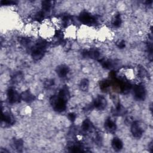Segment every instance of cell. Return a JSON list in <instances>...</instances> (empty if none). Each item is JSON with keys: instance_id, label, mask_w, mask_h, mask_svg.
Listing matches in <instances>:
<instances>
[{"instance_id": "1", "label": "cell", "mask_w": 153, "mask_h": 153, "mask_svg": "<svg viewBox=\"0 0 153 153\" xmlns=\"http://www.w3.org/2000/svg\"><path fill=\"white\" fill-rule=\"evenodd\" d=\"M67 100H68L63 98L59 94L57 95L51 96L50 99V102L53 108L54 111L58 112H63L66 109Z\"/></svg>"}, {"instance_id": "3", "label": "cell", "mask_w": 153, "mask_h": 153, "mask_svg": "<svg viewBox=\"0 0 153 153\" xmlns=\"http://www.w3.org/2000/svg\"><path fill=\"white\" fill-rule=\"evenodd\" d=\"M144 131L142 124L138 121H133L131 124V133L133 137L140 138Z\"/></svg>"}, {"instance_id": "4", "label": "cell", "mask_w": 153, "mask_h": 153, "mask_svg": "<svg viewBox=\"0 0 153 153\" xmlns=\"http://www.w3.org/2000/svg\"><path fill=\"white\" fill-rule=\"evenodd\" d=\"M146 89L142 84L136 85L133 87L134 96L137 100H144L146 97Z\"/></svg>"}, {"instance_id": "7", "label": "cell", "mask_w": 153, "mask_h": 153, "mask_svg": "<svg viewBox=\"0 0 153 153\" xmlns=\"http://www.w3.org/2000/svg\"><path fill=\"white\" fill-rule=\"evenodd\" d=\"M93 106L100 111L105 109L107 105V101L105 97L103 96H98L93 102Z\"/></svg>"}, {"instance_id": "21", "label": "cell", "mask_w": 153, "mask_h": 153, "mask_svg": "<svg viewBox=\"0 0 153 153\" xmlns=\"http://www.w3.org/2000/svg\"><path fill=\"white\" fill-rule=\"evenodd\" d=\"M122 23L121 18L120 14H117L114 18V19L112 21V25L115 27H118L121 26Z\"/></svg>"}, {"instance_id": "2", "label": "cell", "mask_w": 153, "mask_h": 153, "mask_svg": "<svg viewBox=\"0 0 153 153\" xmlns=\"http://www.w3.org/2000/svg\"><path fill=\"white\" fill-rule=\"evenodd\" d=\"M47 44L44 41H39L36 42L32 48L31 55L34 60H38L44 55L47 49Z\"/></svg>"}, {"instance_id": "28", "label": "cell", "mask_w": 153, "mask_h": 153, "mask_svg": "<svg viewBox=\"0 0 153 153\" xmlns=\"http://www.w3.org/2000/svg\"><path fill=\"white\" fill-rule=\"evenodd\" d=\"M117 46L119 48H124L126 46V43H125V41L124 40H121V41H119L117 42Z\"/></svg>"}, {"instance_id": "24", "label": "cell", "mask_w": 153, "mask_h": 153, "mask_svg": "<svg viewBox=\"0 0 153 153\" xmlns=\"http://www.w3.org/2000/svg\"><path fill=\"white\" fill-rule=\"evenodd\" d=\"M44 13L42 11H39V12L37 13L34 16V19L36 20L40 21V20H42L44 19Z\"/></svg>"}, {"instance_id": "6", "label": "cell", "mask_w": 153, "mask_h": 153, "mask_svg": "<svg viewBox=\"0 0 153 153\" xmlns=\"http://www.w3.org/2000/svg\"><path fill=\"white\" fill-rule=\"evenodd\" d=\"M7 98L10 103H17L22 99L21 94L13 88H10L7 91Z\"/></svg>"}, {"instance_id": "12", "label": "cell", "mask_w": 153, "mask_h": 153, "mask_svg": "<svg viewBox=\"0 0 153 153\" xmlns=\"http://www.w3.org/2000/svg\"><path fill=\"white\" fill-rule=\"evenodd\" d=\"M112 112L114 115L120 116L124 115L126 112V110L120 103H117L115 105V108L112 109Z\"/></svg>"}, {"instance_id": "16", "label": "cell", "mask_w": 153, "mask_h": 153, "mask_svg": "<svg viewBox=\"0 0 153 153\" xmlns=\"http://www.w3.org/2000/svg\"><path fill=\"white\" fill-rule=\"evenodd\" d=\"M13 145L14 149L18 151H21L23 146V141L21 139H16L13 140Z\"/></svg>"}, {"instance_id": "19", "label": "cell", "mask_w": 153, "mask_h": 153, "mask_svg": "<svg viewBox=\"0 0 153 153\" xmlns=\"http://www.w3.org/2000/svg\"><path fill=\"white\" fill-rule=\"evenodd\" d=\"M89 87V81L87 79L84 78L82 79L79 84L80 89L83 91H86L88 90Z\"/></svg>"}, {"instance_id": "26", "label": "cell", "mask_w": 153, "mask_h": 153, "mask_svg": "<svg viewBox=\"0 0 153 153\" xmlns=\"http://www.w3.org/2000/svg\"><path fill=\"white\" fill-rule=\"evenodd\" d=\"M140 77H145L146 75V71L142 67L139 68V72H138Z\"/></svg>"}, {"instance_id": "27", "label": "cell", "mask_w": 153, "mask_h": 153, "mask_svg": "<svg viewBox=\"0 0 153 153\" xmlns=\"http://www.w3.org/2000/svg\"><path fill=\"white\" fill-rule=\"evenodd\" d=\"M54 81L53 79H48L47 80L45 83H44V85H45V87L48 88L50 87H51V86H53L54 85Z\"/></svg>"}, {"instance_id": "11", "label": "cell", "mask_w": 153, "mask_h": 153, "mask_svg": "<svg viewBox=\"0 0 153 153\" xmlns=\"http://www.w3.org/2000/svg\"><path fill=\"white\" fill-rule=\"evenodd\" d=\"M69 72V68L65 65H60L56 68V73L60 78H65Z\"/></svg>"}, {"instance_id": "9", "label": "cell", "mask_w": 153, "mask_h": 153, "mask_svg": "<svg viewBox=\"0 0 153 153\" xmlns=\"http://www.w3.org/2000/svg\"><path fill=\"white\" fill-rule=\"evenodd\" d=\"M1 121L2 123H4L7 126L13 125L15 123V120L13 116L8 112H2Z\"/></svg>"}, {"instance_id": "15", "label": "cell", "mask_w": 153, "mask_h": 153, "mask_svg": "<svg viewBox=\"0 0 153 153\" xmlns=\"http://www.w3.org/2000/svg\"><path fill=\"white\" fill-rule=\"evenodd\" d=\"M81 129L84 132L91 131V130L93 129V126L88 119H85L82 123Z\"/></svg>"}, {"instance_id": "18", "label": "cell", "mask_w": 153, "mask_h": 153, "mask_svg": "<svg viewBox=\"0 0 153 153\" xmlns=\"http://www.w3.org/2000/svg\"><path fill=\"white\" fill-rule=\"evenodd\" d=\"M102 66L106 69H110L114 66V62L111 60L102 59L100 60Z\"/></svg>"}, {"instance_id": "14", "label": "cell", "mask_w": 153, "mask_h": 153, "mask_svg": "<svg viewBox=\"0 0 153 153\" xmlns=\"http://www.w3.org/2000/svg\"><path fill=\"white\" fill-rule=\"evenodd\" d=\"M21 97L22 99H23L24 101L26 102H31L33 101L35 99V96L32 94L29 91H25L21 94Z\"/></svg>"}, {"instance_id": "20", "label": "cell", "mask_w": 153, "mask_h": 153, "mask_svg": "<svg viewBox=\"0 0 153 153\" xmlns=\"http://www.w3.org/2000/svg\"><path fill=\"white\" fill-rule=\"evenodd\" d=\"M51 7V2L48 1H44L42 2V11L45 13L49 12Z\"/></svg>"}, {"instance_id": "13", "label": "cell", "mask_w": 153, "mask_h": 153, "mask_svg": "<svg viewBox=\"0 0 153 153\" xmlns=\"http://www.w3.org/2000/svg\"><path fill=\"white\" fill-rule=\"evenodd\" d=\"M111 145L112 148L116 151H120L123 147V142L121 140V139L117 137L113 138V139L112 140Z\"/></svg>"}, {"instance_id": "25", "label": "cell", "mask_w": 153, "mask_h": 153, "mask_svg": "<svg viewBox=\"0 0 153 153\" xmlns=\"http://www.w3.org/2000/svg\"><path fill=\"white\" fill-rule=\"evenodd\" d=\"M19 41H20V44L24 46L27 45L28 44H29V43L30 42V39L27 38H20V39H19Z\"/></svg>"}, {"instance_id": "10", "label": "cell", "mask_w": 153, "mask_h": 153, "mask_svg": "<svg viewBox=\"0 0 153 153\" xmlns=\"http://www.w3.org/2000/svg\"><path fill=\"white\" fill-rule=\"evenodd\" d=\"M104 127L108 132L111 133H114L117 129V126L115 123L110 118H108L105 120Z\"/></svg>"}, {"instance_id": "29", "label": "cell", "mask_w": 153, "mask_h": 153, "mask_svg": "<svg viewBox=\"0 0 153 153\" xmlns=\"http://www.w3.org/2000/svg\"><path fill=\"white\" fill-rule=\"evenodd\" d=\"M68 118L71 121H74L75 118H76V115L74 113H69L68 114Z\"/></svg>"}, {"instance_id": "23", "label": "cell", "mask_w": 153, "mask_h": 153, "mask_svg": "<svg viewBox=\"0 0 153 153\" xmlns=\"http://www.w3.org/2000/svg\"><path fill=\"white\" fill-rule=\"evenodd\" d=\"M110 86V82L108 80L103 81L100 84V87L102 90H106L108 87Z\"/></svg>"}, {"instance_id": "17", "label": "cell", "mask_w": 153, "mask_h": 153, "mask_svg": "<svg viewBox=\"0 0 153 153\" xmlns=\"http://www.w3.org/2000/svg\"><path fill=\"white\" fill-rule=\"evenodd\" d=\"M68 149H69V151L74 152H83L84 148L83 147L79 145V144H73L69 146Z\"/></svg>"}, {"instance_id": "30", "label": "cell", "mask_w": 153, "mask_h": 153, "mask_svg": "<svg viewBox=\"0 0 153 153\" xmlns=\"http://www.w3.org/2000/svg\"><path fill=\"white\" fill-rule=\"evenodd\" d=\"M15 2L11 1H1V4L2 5H11L13 4H14Z\"/></svg>"}, {"instance_id": "5", "label": "cell", "mask_w": 153, "mask_h": 153, "mask_svg": "<svg viewBox=\"0 0 153 153\" xmlns=\"http://www.w3.org/2000/svg\"><path fill=\"white\" fill-rule=\"evenodd\" d=\"M78 19L81 23L85 25L94 24L96 22V17L87 12H82L81 13Z\"/></svg>"}, {"instance_id": "8", "label": "cell", "mask_w": 153, "mask_h": 153, "mask_svg": "<svg viewBox=\"0 0 153 153\" xmlns=\"http://www.w3.org/2000/svg\"><path fill=\"white\" fill-rule=\"evenodd\" d=\"M82 56L84 57H87V58H90L93 59H98L100 57V52L94 49L92 50H85L82 51L81 53Z\"/></svg>"}, {"instance_id": "22", "label": "cell", "mask_w": 153, "mask_h": 153, "mask_svg": "<svg viewBox=\"0 0 153 153\" xmlns=\"http://www.w3.org/2000/svg\"><path fill=\"white\" fill-rule=\"evenodd\" d=\"M23 78V74L22 72H17L13 76H12V78H11V80L12 81L14 82V83H16V82H19L20 81L22 80Z\"/></svg>"}]
</instances>
